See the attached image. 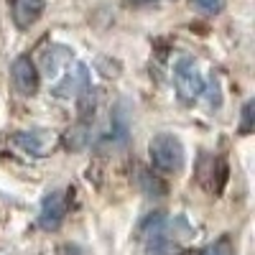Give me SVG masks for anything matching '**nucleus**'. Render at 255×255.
<instances>
[{"label":"nucleus","instance_id":"9","mask_svg":"<svg viewBox=\"0 0 255 255\" xmlns=\"http://www.w3.org/2000/svg\"><path fill=\"white\" fill-rule=\"evenodd\" d=\"M72 59H74V54H72V49H67V46H46L44 51H41V69H44V74L51 79V77H59L61 74V69H67L69 64H72Z\"/></svg>","mask_w":255,"mask_h":255},{"label":"nucleus","instance_id":"11","mask_svg":"<svg viewBox=\"0 0 255 255\" xmlns=\"http://www.w3.org/2000/svg\"><path fill=\"white\" fill-rule=\"evenodd\" d=\"M87 143H90V120L79 118V123H74L67 130V148H72V151H82Z\"/></svg>","mask_w":255,"mask_h":255},{"label":"nucleus","instance_id":"5","mask_svg":"<svg viewBox=\"0 0 255 255\" xmlns=\"http://www.w3.org/2000/svg\"><path fill=\"white\" fill-rule=\"evenodd\" d=\"M128 138H130V120H128V113H125V102H120L118 108L113 110V115H110L108 133H102L97 138V148H100V151L120 148V145L128 143Z\"/></svg>","mask_w":255,"mask_h":255},{"label":"nucleus","instance_id":"7","mask_svg":"<svg viewBox=\"0 0 255 255\" xmlns=\"http://www.w3.org/2000/svg\"><path fill=\"white\" fill-rule=\"evenodd\" d=\"M10 79H13V87L20 95H33L38 90V69L36 64L28 56H18L10 67Z\"/></svg>","mask_w":255,"mask_h":255},{"label":"nucleus","instance_id":"13","mask_svg":"<svg viewBox=\"0 0 255 255\" xmlns=\"http://www.w3.org/2000/svg\"><path fill=\"white\" fill-rule=\"evenodd\" d=\"M199 255H232V243H230V238H220L215 243H209Z\"/></svg>","mask_w":255,"mask_h":255},{"label":"nucleus","instance_id":"6","mask_svg":"<svg viewBox=\"0 0 255 255\" xmlns=\"http://www.w3.org/2000/svg\"><path fill=\"white\" fill-rule=\"evenodd\" d=\"M64 215H67V199H64V191H49L41 202V209H38V225L41 230H59L61 222H64Z\"/></svg>","mask_w":255,"mask_h":255},{"label":"nucleus","instance_id":"15","mask_svg":"<svg viewBox=\"0 0 255 255\" xmlns=\"http://www.w3.org/2000/svg\"><path fill=\"white\" fill-rule=\"evenodd\" d=\"M253 108H255V102L248 100L245 108H243V123H240V133H243V135H248V133L253 130Z\"/></svg>","mask_w":255,"mask_h":255},{"label":"nucleus","instance_id":"12","mask_svg":"<svg viewBox=\"0 0 255 255\" xmlns=\"http://www.w3.org/2000/svg\"><path fill=\"white\" fill-rule=\"evenodd\" d=\"M138 181H140V189H143V194L145 197H163L166 194V186L153 176V174H148V171H138Z\"/></svg>","mask_w":255,"mask_h":255},{"label":"nucleus","instance_id":"10","mask_svg":"<svg viewBox=\"0 0 255 255\" xmlns=\"http://www.w3.org/2000/svg\"><path fill=\"white\" fill-rule=\"evenodd\" d=\"M10 13H13L15 26L26 31L44 15V0H13Z\"/></svg>","mask_w":255,"mask_h":255},{"label":"nucleus","instance_id":"17","mask_svg":"<svg viewBox=\"0 0 255 255\" xmlns=\"http://www.w3.org/2000/svg\"><path fill=\"white\" fill-rule=\"evenodd\" d=\"M130 3H135V5H140V3H151V0H130Z\"/></svg>","mask_w":255,"mask_h":255},{"label":"nucleus","instance_id":"4","mask_svg":"<svg viewBox=\"0 0 255 255\" xmlns=\"http://www.w3.org/2000/svg\"><path fill=\"white\" fill-rule=\"evenodd\" d=\"M92 90V79H90V69H87V64H82L77 61L74 67L69 64L67 69H64V77L54 84V95L61 97V100H67V97H79L82 92H87Z\"/></svg>","mask_w":255,"mask_h":255},{"label":"nucleus","instance_id":"2","mask_svg":"<svg viewBox=\"0 0 255 255\" xmlns=\"http://www.w3.org/2000/svg\"><path fill=\"white\" fill-rule=\"evenodd\" d=\"M148 151H151L153 168L161 174H174L184 168V145L171 133H158L148 145Z\"/></svg>","mask_w":255,"mask_h":255},{"label":"nucleus","instance_id":"1","mask_svg":"<svg viewBox=\"0 0 255 255\" xmlns=\"http://www.w3.org/2000/svg\"><path fill=\"white\" fill-rule=\"evenodd\" d=\"M138 235L145 245V255H181L184 245L194 235V230L181 215L161 217L156 212L140 225Z\"/></svg>","mask_w":255,"mask_h":255},{"label":"nucleus","instance_id":"8","mask_svg":"<svg viewBox=\"0 0 255 255\" xmlns=\"http://www.w3.org/2000/svg\"><path fill=\"white\" fill-rule=\"evenodd\" d=\"M13 143L18 148H23L26 153L41 158V156H49V151L54 148V135L49 130H23L13 135Z\"/></svg>","mask_w":255,"mask_h":255},{"label":"nucleus","instance_id":"16","mask_svg":"<svg viewBox=\"0 0 255 255\" xmlns=\"http://www.w3.org/2000/svg\"><path fill=\"white\" fill-rule=\"evenodd\" d=\"M194 5H199L204 13H220L225 8V0H194Z\"/></svg>","mask_w":255,"mask_h":255},{"label":"nucleus","instance_id":"3","mask_svg":"<svg viewBox=\"0 0 255 255\" xmlns=\"http://www.w3.org/2000/svg\"><path fill=\"white\" fill-rule=\"evenodd\" d=\"M174 84L184 100H197L199 95H204V77L199 74L194 59L181 56L174 64Z\"/></svg>","mask_w":255,"mask_h":255},{"label":"nucleus","instance_id":"14","mask_svg":"<svg viewBox=\"0 0 255 255\" xmlns=\"http://www.w3.org/2000/svg\"><path fill=\"white\" fill-rule=\"evenodd\" d=\"M204 92H207L209 108H220V105H222V95H220V82H217V77H212L209 84H204Z\"/></svg>","mask_w":255,"mask_h":255}]
</instances>
